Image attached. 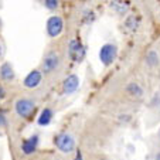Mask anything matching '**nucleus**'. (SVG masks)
<instances>
[{"label": "nucleus", "instance_id": "f257e3e1", "mask_svg": "<svg viewBox=\"0 0 160 160\" xmlns=\"http://www.w3.org/2000/svg\"><path fill=\"white\" fill-rule=\"evenodd\" d=\"M55 145L57 148L60 149L61 152L64 153H71L75 148V142H74L72 136L67 135V133H62V135L57 136V139H55Z\"/></svg>", "mask_w": 160, "mask_h": 160}, {"label": "nucleus", "instance_id": "f03ea898", "mask_svg": "<svg viewBox=\"0 0 160 160\" xmlns=\"http://www.w3.org/2000/svg\"><path fill=\"white\" fill-rule=\"evenodd\" d=\"M34 111V102L30 99H18L16 102V112L23 118H27Z\"/></svg>", "mask_w": 160, "mask_h": 160}, {"label": "nucleus", "instance_id": "7ed1b4c3", "mask_svg": "<svg viewBox=\"0 0 160 160\" xmlns=\"http://www.w3.org/2000/svg\"><path fill=\"white\" fill-rule=\"evenodd\" d=\"M115 55H116V48L115 45L112 44H105L101 48V52H99V57H101V61H102L105 65H109L112 61L115 60Z\"/></svg>", "mask_w": 160, "mask_h": 160}, {"label": "nucleus", "instance_id": "20e7f679", "mask_svg": "<svg viewBox=\"0 0 160 160\" xmlns=\"http://www.w3.org/2000/svg\"><path fill=\"white\" fill-rule=\"evenodd\" d=\"M47 28H48V34L51 37L58 36L62 30V20L60 17H51L47 23Z\"/></svg>", "mask_w": 160, "mask_h": 160}, {"label": "nucleus", "instance_id": "39448f33", "mask_svg": "<svg viewBox=\"0 0 160 160\" xmlns=\"http://www.w3.org/2000/svg\"><path fill=\"white\" fill-rule=\"evenodd\" d=\"M58 67V57L55 54H50L45 57V60L42 61V70L44 72H51Z\"/></svg>", "mask_w": 160, "mask_h": 160}, {"label": "nucleus", "instance_id": "423d86ee", "mask_svg": "<svg viewBox=\"0 0 160 160\" xmlns=\"http://www.w3.org/2000/svg\"><path fill=\"white\" fill-rule=\"evenodd\" d=\"M79 85V79L77 75H70L68 78L64 81V92L65 94H72L75 92L77 88Z\"/></svg>", "mask_w": 160, "mask_h": 160}, {"label": "nucleus", "instance_id": "0eeeda50", "mask_svg": "<svg viewBox=\"0 0 160 160\" xmlns=\"http://www.w3.org/2000/svg\"><path fill=\"white\" fill-rule=\"evenodd\" d=\"M41 82V72L40 71H31L24 79V85L27 88H34Z\"/></svg>", "mask_w": 160, "mask_h": 160}, {"label": "nucleus", "instance_id": "6e6552de", "mask_svg": "<svg viewBox=\"0 0 160 160\" xmlns=\"http://www.w3.org/2000/svg\"><path fill=\"white\" fill-rule=\"evenodd\" d=\"M37 143H38V138H37V136H33V138H30V139L23 142L21 149H23V152H24L26 154H30L37 149Z\"/></svg>", "mask_w": 160, "mask_h": 160}, {"label": "nucleus", "instance_id": "1a4fd4ad", "mask_svg": "<svg viewBox=\"0 0 160 160\" xmlns=\"http://www.w3.org/2000/svg\"><path fill=\"white\" fill-rule=\"evenodd\" d=\"M71 55H72V58L74 60H77V61H79L82 57H84V48L81 47V44L79 42H77V41H72L71 42Z\"/></svg>", "mask_w": 160, "mask_h": 160}, {"label": "nucleus", "instance_id": "9d476101", "mask_svg": "<svg viewBox=\"0 0 160 160\" xmlns=\"http://www.w3.org/2000/svg\"><path fill=\"white\" fill-rule=\"evenodd\" d=\"M0 74H2V77H3V79H13L14 78V72H13V68L10 64H3L2 65V68H0Z\"/></svg>", "mask_w": 160, "mask_h": 160}, {"label": "nucleus", "instance_id": "9b49d317", "mask_svg": "<svg viewBox=\"0 0 160 160\" xmlns=\"http://www.w3.org/2000/svg\"><path fill=\"white\" fill-rule=\"evenodd\" d=\"M51 118H52V112H51V109H44V111L41 112L40 118H38V123L41 125V126H45V125H48V123H50Z\"/></svg>", "mask_w": 160, "mask_h": 160}, {"label": "nucleus", "instance_id": "f8f14e48", "mask_svg": "<svg viewBox=\"0 0 160 160\" xmlns=\"http://www.w3.org/2000/svg\"><path fill=\"white\" fill-rule=\"evenodd\" d=\"M129 92L130 94H133V95H136V97H140V95H142V89H140L136 84H130L129 85Z\"/></svg>", "mask_w": 160, "mask_h": 160}, {"label": "nucleus", "instance_id": "ddd939ff", "mask_svg": "<svg viewBox=\"0 0 160 160\" xmlns=\"http://www.w3.org/2000/svg\"><path fill=\"white\" fill-rule=\"evenodd\" d=\"M148 62L150 64V65H154V64L159 62V57H157L156 52H150V54H149V57H148Z\"/></svg>", "mask_w": 160, "mask_h": 160}, {"label": "nucleus", "instance_id": "4468645a", "mask_svg": "<svg viewBox=\"0 0 160 160\" xmlns=\"http://www.w3.org/2000/svg\"><path fill=\"white\" fill-rule=\"evenodd\" d=\"M45 6L48 9H55L58 6V0H45Z\"/></svg>", "mask_w": 160, "mask_h": 160}, {"label": "nucleus", "instance_id": "2eb2a0df", "mask_svg": "<svg viewBox=\"0 0 160 160\" xmlns=\"http://www.w3.org/2000/svg\"><path fill=\"white\" fill-rule=\"evenodd\" d=\"M4 123H6V119H4V116L0 113V126H3Z\"/></svg>", "mask_w": 160, "mask_h": 160}, {"label": "nucleus", "instance_id": "dca6fc26", "mask_svg": "<svg viewBox=\"0 0 160 160\" xmlns=\"http://www.w3.org/2000/svg\"><path fill=\"white\" fill-rule=\"evenodd\" d=\"M75 160H82V157H81V153L78 152V154H77V159Z\"/></svg>", "mask_w": 160, "mask_h": 160}, {"label": "nucleus", "instance_id": "f3484780", "mask_svg": "<svg viewBox=\"0 0 160 160\" xmlns=\"http://www.w3.org/2000/svg\"><path fill=\"white\" fill-rule=\"evenodd\" d=\"M2 54H3V48H2V44H0V57H2Z\"/></svg>", "mask_w": 160, "mask_h": 160}, {"label": "nucleus", "instance_id": "a211bd4d", "mask_svg": "<svg viewBox=\"0 0 160 160\" xmlns=\"http://www.w3.org/2000/svg\"><path fill=\"white\" fill-rule=\"evenodd\" d=\"M156 160H160V153H159V154H157V156H156Z\"/></svg>", "mask_w": 160, "mask_h": 160}]
</instances>
